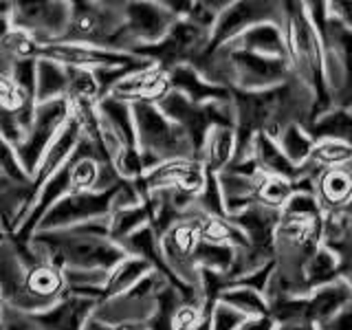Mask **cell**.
Here are the masks:
<instances>
[{
    "label": "cell",
    "instance_id": "1",
    "mask_svg": "<svg viewBox=\"0 0 352 330\" xmlns=\"http://www.w3.org/2000/svg\"><path fill=\"white\" fill-rule=\"evenodd\" d=\"M284 7V38L286 51H289V64L295 80H300L308 91L313 93V110L308 124L319 117L333 104V93H330L326 82V64H324V47L319 40V33L308 16L306 3H282ZM306 124V126H308Z\"/></svg>",
    "mask_w": 352,
    "mask_h": 330
},
{
    "label": "cell",
    "instance_id": "2",
    "mask_svg": "<svg viewBox=\"0 0 352 330\" xmlns=\"http://www.w3.org/2000/svg\"><path fill=\"white\" fill-rule=\"evenodd\" d=\"M31 249L44 262H51L62 271H104L110 273L128 253L117 242L82 234L80 229H55L36 231L31 238Z\"/></svg>",
    "mask_w": 352,
    "mask_h": 330
},
{
    "label": "cell",
    "instance_id": "3",
    "mask_svg": "<svg viewBox=\"0 0 352 330\" xmlns=\"http://www.w3.org/2000/svg\"><path fill=\"white\" fill-rule=\"evenodd\" d=\"M99 170H102V163H99V154L95 146L82 135L80 146H77L75 154L62 165V170L53 176V179L44 185V190L40 192L36 205L25 218V223L20 225L16 234H11L16 247H29L31 238L36 234V229L40 225V220L49 209L62 201V198L71 196L75 192H84V190H97L99 183Z\"/></svg>",
    "mask_w": 352,
    "mask_h": 330
},
{
    "label": "cell",
    "instance_id": "4",
    "mask_svg": "<svg viewBox=\"0 0 352 330\" xmlns=\"http://www.w3.org/2000/svg\"><path fill=\"white\" fill-rule=\"evenodd\" d=\"M132 117H135L137 128V148L141 152L146 172L157 168L163 161L196 159L187 135L161 113L157 104H132Z\"/></svg>",
    "mask_w": 352,
    "mask_h": 330
},
{
    "label": "cell",
    "instance_id": "5",
    "mask_svg": "<svg viewBox=\"0 0 352 330\" xmlns=\"http://www.w3.org/2000/svg\"><path fill=\"white\" fill-rule=\"evenodd\" d=\"M58 42L124 51V3L73 0L69 25Z\"/></svg>",
    "mask_w": 352,
    "mask_h": 330
},
{
    "label": "cell",
    "instance_id": "6",
    "mask_svg": "<svg viewBox=\"0 0 352 330\" xmlns=\"http://www.w3.org/2000/svg\"><path fill=\"white\" fill-rule=\"evenodd\" d=\"M161 113L179 126L194 148V157L201 161V152L207 135L214 128H236L234 104H192L183 95L170 91L157 104Z\"/></svg>",
    "mask_w": 352,
    "mask_h": 330
},
{
    "label": "cell",
    "instance_id": "7",
    "mask_svg": "<svg viewBox=\"0 0 352 330\" xmlns=\"http://www.w3.org/2000/svg\"><path fill=\"white\" fill-rule=\"evenodd\" d=\"M126 183L128 181H119L115 187H108V190H84L62 198L44 214L36 231L71 229L84 223H93V220L108 218L115 212L117 196L124 190Z\"/></svg>",
    "mask_w": 352,
    "mask_h": 330
},
{
    "label": "cell",
    "instance_id": "8",
    "mask_svg": "<svg viewBox=\"0 0 352 330\" xmlns=\"http://www.w3.org/2000/svg\"><path fill=\"white\" fill-rule=\"evenodd\" d=\"M212 33L192 25L190 20H176L161 42L146 44V47H135L130 53L137 58L148 60L152 66L170 73L181 64H194L203 55L209 44Z\"/></svg>",
    "mask_w": 352,
    "mask_h": 330
},
{
    "label": "cell",
    "instance_id": "9",
    "mask_svg": "<svg viewBox=\"0 0 352 330\" xmlns=\"http://www.w3.org/2000/svg\"><path fill=\"white\" fill-rule=\"evenodd\" d=\"M69 119H71V106L66 99L38 104L36 117H33L29 132L16 146V157L22 165V170H25V174L29 176V181H31V176L36 174L42 157L53 146V141L58 139L62 128L69 124Z\"/></svg>",
    "mask_w": 352,
    "mask_h": 330
},
{
    "label": "cell",
    "instance_id": "10",
    "mask_svg": "<svg viewBox=\"0 0 352 330\" xmlns=\"http://www.w3.org/2000/svg\"><path fill=\"white\" fill-rule=\"evenodd\" d=\"M262 22H284V7L282 3H256V0H238V3H229V7L218 16L216 25L209 36V44L203 51V55H212L218 49L227 47L238 36H242L251 27L262 25Z\"/></svg>",
    "mask_w": 352,
    "mask_h": 330
},
{
    "label": "cell",
    "instance_id": "11",
    "mask_svg": "<svg viewBox=\"0 0 352 330\" xmlns=\"http://www.w3.org/2000/svg\"><path fill=\"white\" fill-rule=\"evenodd\" d=\"M38 58L51 60L64 69H148L152 66L148 60L137 58V55L126 51H113V49H99L88 47V44H73V42H49L40 44Z\"/></svg>",
    "mask_w": 352,
    "mask_h": 330
},
{
    "label": "cell",
    "instance_id": "12",
    "mask_svg": "<svg viewBox=\"0 0 352 330\" xmlns=\"http://www.w3.org/2000/svg\"><path fill=\"white\" fill-rule=\"evenodd\" d=\"M71 16V3L64 0H25L11 5L9 22L18 31H25L40 44L58 42L66 31Z\"/></svg>",
    "mask_w": 352,
    "mask_h": 330
},
{
    "label": "cell",
    "instance_id": "13",
    "mask_svg": "<svg viewBox=\"0 0 352 330\" xmlns=\"http://www.w3.org/2000/svg\"><path fill=\"white\" fill-rule=\"evenodd\" d=\"M227 49L231 71H234V88L247 93H260L269 88L282 86L291 80V64L282 58H267V55L240 51V49Z\"/></svg>",
    "mask_w": 352,
    "mask_h": 330
},
{
    "label": "cell",
    "instance_id": "14",
    "mask_svg": "<svg viewBox=\"0 0 352 330\" xmlns=\"http://www.w3.org/2000/svg\"><path fill=\"white\" fill-rule=\"evenodd\" d=\"M0 295H3L7 308L22 315L42 313L53 306V302H44L29 295L27 267L22 264L14 242L5 231H0Z\"/></svg>",
    "mask_w": 352,
    "mask_h": 330
},
{
    "label": "cell",
    "instance_id": "15",
    "mask_svg": "<svg viewBox=\"0 0 352 330\" xmlns=\"http://www.w3.org/2000/svg\"><path fill=\"white\" fill-rule=\"evenodd\" d=\"M207 181L205 165L198 159H174V161H163L157 168L143 174V179L135 183L137 192L143 198L157 192H172L179 190L190 196H198L203 192Z\"/></svg>",
    "mask_w": 352,
    "mask_h": 330
},
{
    "label": "cell",
    "instance_id": "16",
    "mask_svg": "<svg viewBox=\"0 0 352 330\" xmlns=\"http://www.w3.org/2000/svg\"><path fill=\"white\" fill-rule=\"evenodd\" d=\"M176 18L154 0H135L124 3V51L130 53L135 47L161 42Z\"/></svg>",
    "mask_w": 352,
    "mask_h": 330
},
{
    "label": "cell",
    "instance_id": "17",
    "mask_svg": "<svg viewBox=\"0 0 352 330\" xmlns=\"http://www.w3.org/2000/svg\"><path fill=\"white\" fill-rule=\"evenodd\" d=\"M80 141H82V128L80 124L71 117L69 119V124H66L62 128V132L58 135V139L53 141V146L47 150V154L42 157L40 165H38V170L36 174L31 176V183H29V194H27V216L29 212L33 209V205H36L38 201V196L40 192L44 190V185H47L55 174H58L62 170V165L69 161L77 146H80ZM25 223V220H22Z\"/></svg>",
    "mask_w": 352,
    "mask_h": 330
},
{
    "label": "cell",
    "instance_id": "18",
    "mask_svg": "<svg viewBox=\"0 0 352 330\" xmlns=\"http://www.w3.org/2000/svg\"><path fill=\"white\" fill-rule=\"evenodd\" d=\"M97 306L99 302L93 297L66 291V295L60 297L51 308L27 315V319L36 330H82L88 317L97 311Z\"/></svg>",
    "mask_w": 352,
    "mask_h": 330
},
{
    "label": "cell",
    "instance_id": "19",
    "mask_svg": "<svg viewBox=\"0 0 352 330\" xmlns=\"http://www.w3.org/2000/svg\"><path fill=\"white\" fill-rule=\"evenodd\" d=\"M227 220L242 231V236L247 238L253 251L275 260V229H278L280 223L278 209L264 207L262 203L256 201L245 212H240L238 216H231Z\"/></svg>",
    "mask_w": 352,
    "mask_h": 330
},
{
    "label": "cell",
    "instance_id": "20",
    "mask_svg": "<svg viewBox=\"0 0 352 330\" xmlns=\"http://www.w3.org/2000/svg\"><path fill=\"white\" fill-rule=\"evenodd\" d=\"M170 91L172 88H170L168 73L157 69V66H148V69L132 71L130 75H126L110 91V97H117L128 104H137V102L159 104Z\"/></svg>",
    "mask_w": 352,
    "mask_h": 330
},
{
    "label": "cell",
    "instance_id": "21",
    "mask_svg": "<svg viewBox=\"0 0 352 330\" xmlns=\"http://www.w3.org/2000/svg\"><path fill=\"white\" fill-rule=\"evenodd\" d=\"M170 88L174 93L190 99L192 104H229L231 102V88L212 84L209 80L198 73L192 64H181L168 73Z\"/></svg>",
    "mask_w": 352,
    "mask_h": 330
},
{
    "label": "cell",
    "instance_id": "22",
    "mask_svg": "<svg viewBox=\"0 0 352 330\" xmlns=\"http://www.w3.org/2000/svg\"><path fill=\"white\" fill-rule=\"evenodd\" d=\"M227 47L267 55V58H282L289 60V51H286V38L284 29L278 22H262V25L251 27L242 36H238L234 42H229Z\"/></svg>",
    "mask_w": 352,
    "mask_h": 330
},
{
    "label": "cell",
    "instance_id": "23",
    "mask_svg": "<svg viewBox=\"0 0 352 330\" xmlns=\"http://www.w3.org/2000/svg\"><path fill=\"white\" fill-rule=\"evenodd\" d=\"M308 300V322L317 326L326 324L341 308L352 302V289L344 278H337L306 295Z\"/></svg>",
    "mask_w": 352,
    "mask_h": 330
},
{
    "label": "cell",
    "instance_id": "24",
    "mask_svg": "<svg viewBox=\"0 0 352 330\" xmlns=\"http://www.w3.org/2000/svg\"><path fill=\"white\" fill-rule=\"evenodd\" d=\"M315 196L326 212H344L352 201V172L348 168H330L315 181Z\"/></svg>",
    "mask_w": 352,
    "mask_h": 330
},
{
    "label": "cell",
    "instance_id": "25",
    "mask_svg": "<svg viewBox=\"0 0 352 330\" xmlns=\"http://www.w3.org/2000/svg\"><path fill=\"white\" fill-rule=\"evenodd\" d=\"M251 157L258 165V172L262 176H278V179H289V181H297L300 179V168L284 157V152L280 150L278 141L273 137L264 135H256L251 146Z\"/></svg>",
    "mask_w": 352,
    "mask_h": 330
},
{
    "label": "cell",
    "instance_id": "26",
    "mask_svg": "<svg viewBox=\"0 0 352 330\" xmlns=\"http://www.w3.org/2000/svg\"><path fill=\"white\" fill-rule=\"evenodd\" d=\"M97 115L102 119V124L124 146L137 148V128H135V117H132V104L108 95L97 104Z\"/></svg>",
    "mask_w": 352,
    "mask_h": 330
},
{
    "label": "cell",
    "instance_id": "27",
    "mask_svg": "<svg viewBox=\"0 0 352 330\" xmlns=\"http://www.w3.org/2000/svg\"><path fill=\"white\" fill-rule=\"evenodd\" d=\"M152 271V267L141 258L128 256L124 262H119L117 267L108 273L106 284L99 289V304H104L108 300H115V297L128 293L137 282H141L146 275Z\"/></svg>",
    "mask_w": 352,
    "mask_h": 330
},
{
    "label": "cell",
    "instance_id": "28",
    "mask_svg": "<svg viewBox=\"0 0 352 330\" xmlns=\"http://www.w3.org/2000/svg\"><path fill=\"white\" fill-rule=\"evenodd\" d=\"M27 291L38 300L55 304L66 295L69 284H66L64 271L60 267L51 262H38L36 267L27 269Z\"/></svg>",
    "mask_w": 352,
    "mask_h": 330
},
{
    "label": "cell",
    "instance_id": "29",
    "mask_svg": "<svg viewBox=\"0 0 352 330\" xmlns=\"http://www.w3.org/2000/svg\"><path fill=\"white\" fill-rule=\"evenodd\" d=\"M313 141H339L352 148V113L333 106L306 126Z\"/></svg>",
    "mask_w": 352,
    "mask_h": 330
},
{
    "label": "cell",
    "instance_id": "30",
    "mask_svg": "<svg viewBox=\"0 0 352 330\" xmlns=\"http://www.w3.org/2000/svg\"><path fill=\"white\" fill-rule=\"evenodd\" d=\"M236 157V128H214L205 139L201 163L205 172L220 174Z\"/></svg>",
    "mask_w": 352,
    "mask_h": 330
},
{
    "label": "cell",
    "instance_id": "31",
    "mask_svg": "<svg viewBox=\"0 0 352 330\" xmlns=\"http://www.w3.org/2000/svg\"><path fill=\"white\" fill-rule=\"evenodd\" d=\"M152 216H154L152 196L143 198L139 205L115 209V212L108 216V238L113 242L124 240L135 234V231H139L141 227L150 225Z\"/></svg>",
    "mask_w": 352,
    "mask_h": 330
},
{
    "label": "cell",
    "instance_id": "32",
    "mask_svg": "<svg viewBox=\"0 0 352 330\" xmlns=\"http://www.w3.org/2000/svg\"><path fill=\"white\" fill-rule=\"evenodd\" d=\"M337 278H339L337 253L326 245H319L304 264V273H302L304 295H308L311 291H315V289H319V286H324V284L333 282Z\"/></svg>",
    "mask_w": 352,
    "mask_h": 330
},
{
    "label": "cell",
    "instance_id": "33",
    "mask_svg": "<svg viewBox=\"0 0 352 330\" xmlns=\"http://www.w3.org/2000/svg\"><path fill=\"white\" fill-rule=\"evenodd\" d=\"M66 86H69V77L66 69L51 60L38 58V93L36 102L47 104L55 99H66Z\"/></svg>",
    "mask_w": 352,
    "mask_h": 330
},
{
    "label": "cell",
    "instance_id": "34",
    "mask_svg": "<svg viewBox=\"0 0 352 330\" xmlns=\"http://www.w3.org/2000/svg\"><path fill=\"white\" fill-rule=\"evenodd\" d=\"M183 304H185L183 295L176 291L172 284L163 286L157 295V300H154V311L148 317V322L143 324V328L146 330H174L176 313H179V308Z\"/></svg>",
    "mask_w": 352,
    "mask_h": 330
},
{
    "label": "cell",
    "instance_id": "35",
    "mask_svg": "<svg viewBox=\"0 0 352 330\" xmlns=\"http://www.w3.org/2000/svg\"><path fill=\"white\" fill-rule=\"evenodd\" d=\"M66 102L71 106H97L102 102V93L91 69H66Z\"/></svg>",
    "mask_w": 352,
    "mask_h": 330
},
{
    "label": "cell",
    "instance_id": "36",
    "mask_svg": "<svg viewBox=\"0 0 352 330\" xmlns=\"http://www.w3.org/2000/svg\"><path fill=\"white\" fill-rule=\"evenodd\" d=\"M275 141H278L284 157L289 159L295 168H302V165L311 159V152L315 148L313 137L308 135V130L302 124H289Z\"/></svg>",
    "mask_w": 352,
    "mask_h": 330
},
{
    "label": "cell",
    "instance_id": "37",
    "mask_svg": "<svg viewBox=\"0 0 352 330\" xmlns=\"http://www.w3.org/2000/svg\"><path fill=\"white\" fill-rule=\"evenodd\" d=\"M236 253L238 249L229 247V245H216V242H207L201 240L194 249V264L198 269H207V271H216L227 275L236 262Z\"/></svg>",
    "mask_w": 352,
    "mask_h": 330
},
{
    "label": "cell",
    "instance_id": "38",
    "mask_svg": "<svg viewBox=\"0 0 352 330\" xmlns=\"http://www.w3.org/2000/svg\"><path fill=\"white\" fill-rule=\"evenodd\" d=\"M218 302H223L231 308H236L238 313H242L247 319L249 317H267L269 315V302L267 297L258 291L242 289V286H229L220 293Z\"/></svg>",
    "mask_w": 352,
    "mask_h": 330
},
{
    "label": "cell",
    "instance_id": "39",
    "mask_svg": "<svg viewBox=\"0 0 352 330\" xmlns=\"http://www.w3.org/2000/svg\"><path fill=\"white\" fill-rule=\"evenodd\" d=\"M269 317L275 326L308 322V300L306 295H284L269 302Z\"/></svg>",
    "mask_w": 352,
    "mask_h": 330
},
{
    "label": "cell",
    "instance_id": "40",
    "mask_svg": "<svg viewBox=\"0 0 352 330\" xmlns=\"http://www.w3.org/2000/svg\"><path fill=\"white\" fill-rule=\"evenodd\" d=\"M295 192H302L300 185H297V181L278 179V176H262L256 201L262 203L264 207L278 209V212H280V209L286 205V201H289Z\"/></svg>",
    "mask_w": 352,
    "mask_h": 330
},
{
    "label": "cell",
    "instance_id": "41",
    "mask_svg": "<svg viewBox=\"0 0 352 330\" xmlns=\"http://www.w3.org/2000/svg\"><path fill=\"white\" fill-rule=\"evenodd\" d=\"M280 216L289 220H322L324 209L315 192H295L280 209Z\"/></svg>",
    "mask_w": 352,
    "mask_h": 330
},
{
    "label": "cell",
    "instance_id": "42",
    "mask_svg": "<svg viewBox=\"0 0 352 330\" xmlns=\"http://www.w3.org/2000/svg\"><path fill=\"white\" fill-rule=\"evenodd\" d=\"M11 82H14L22 95L29 99V104L38 106L36 102V93H38V58H29V60H18L14 62L9 71Z\"/></svg>",
    "mask_w": 352,
    "mask_h": 330
},
{
    "label": "cell",
    "instance_id": "43",
    "mask_svg": "<svg viewBox=\"0 0 352 330\" xmlns=\"http://www.w3.org/2000/svg\"><path fill=\"white\" fill-rule=\"evenodd\" d=\"M0 172L16 183H25V185L31 183L29 176L25 174V170H22L18 157H16V148L11 146L5 137H0Z\"/></svg>",
    "mask_w": 352,
    "mask_h": 330
},
{
    "label": "cell",
    "instance_id": "44",
    "mask_svg": "<svg viewBox=\"0 0 352 330\" xmlns=\"http://www.w3.org/2000/svg\"><path fill=\"white\" fill-rule=\"evenodd\" d=\"M245 315L238 313L236 308H231L223 302H216L212 311V330H238L245 324Z\"/></svg>",
    "mask_w": 352,
    "mask_h": 330
},
{
    "label": "cell",
    "instance_id": "45",
    "mask_svg": "<svg viewBox=\"0 0 352 330\" xmlns=\"http://www.w3.org/2000/svg\"><path fill=\"white\" fill-rule=\"evenodd\" d=\"M319 330H352V302L341 308L335 317H330L326 324L319 326Z\"/></svg>",
    "mask_w": 352,
    "mask_h": 330
},
{
    "label": "cell",
    "instance_id": "46",
    "mask_svg": "<svg viewBox=\"0 0 352 330\" xmlns=\"http://www.w3.org/2000/svg\"><path fill=\"white\" fill-rule=\"evenodd\" d=\"M278 326H275L273 319L267 315V317H249L245 319V324H242L238 330H275Z\"/></svg>",
    "mask_w": 352,
    "mask_h": 330
},
{
    "label": "cell",
    "instance_id": "47",
    "mask_svg": "<svg viewBox=\"0 0 352 330\" xmlns=\"http://www.w3.org/2000/svg\"><path fill=\"white\" fill-rule=\"evenodd\" d=\"M333 104L337 108H346V110H350V113H352V86L341 88L339 93H335L333 95Z\"/></svg>",
    "mask_w": 352,
    "mask_h": 330
},
{
    "label": "cell",
    "instance_id": "48",
    "mask_svg": "<svg viewBox=\"0 0 352 330\" xmlns=\"http://www.w3.org/2000/svg\"><path fill=\"white\" fill-rule=\"evenodd\" d=\"M82 330H126V326H110V324L99 322V319H97L95 315H91Z\"/></svg>",
    "mask_w": 352,
    "mask_h": 330
},
{
    "label": "cell",
    "instance_id": "49",
    "mask_svg": "<svg viewBox=\"0 0 352 330\" xmlns=\"http://www.w3.org/2000/svg\"><path fill=\"white\" fill-rule=\"evenodd\" d=\"M275 330H319L317 324L313 322H300V324H286V326H278Z\"/></svg>",
    "mask_w": 352,
    "mask_h": 330
},
{
    "label": "cell",
    "instance_id": "50",
    "mask_svg": "<svg viewBox=\"0 0 352 330\" xmlns=\"http://www.w3.org/2000/svg\"><path fill=\"white\" fill-rule=\"evenodd\" d=\"M5 300H3V295H0V330H5Z\"/></svg>",
    "mask_w": 352,
    "mask_h": 330
},
{
    "label": "cell",
    "instance_id": "51",
    "mask_svg": "<svg viewBox=\"0 0 352 330\" xmlns=\"http://www.w3.org/2000/svg\"><path fill=\"white\" fill-rule=\"evenodd\" d=\"M126 330H146V328H143V324H130L126 326Z\"/></svg>",
    "mask_w": 352,
    "mask_h": 330
}]
</instances>
